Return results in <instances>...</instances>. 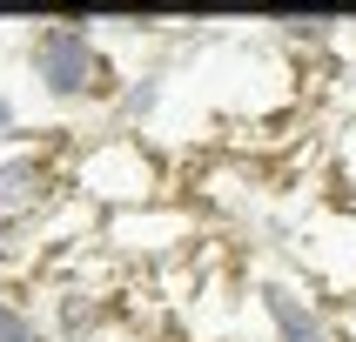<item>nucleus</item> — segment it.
I'll use <instances>...</instances> for the list:
<instances>
[{
	"label": "nucleus",
	"mask_w": 356,
	"mask_h": 342,
	"mask_svg": "<svg viewBox=\"0 0 356 342\" xmlns=\"http://www.w3.org/2000/svg\"><path fill=\"white\" fill-rule=\"evenodd\" d=\"M108 241H115L121 255H168L181 241L195 235V215L188 208H168V201H148V208H121V215L101 221Z\"/></svg>",
	"instance_id": "4"
},
{
	"label": "nucleus",
	"mask_w": 356,
	"mask_h": 342,
	"mask_svg": "<svg viewBox=\"0 0 356 342\" xmlns=\"http://www.w3.org/2000/svg\"><path fill=\"white\" fill-rule=\"evenodd\" d=\"M161 94H168V74H161V67H155V74H135V80H128V87H121L115 114L128 121V128H135V121H148V114H155V108H161Z\"/></svg>",
	"instance_id": "8"
},
{
	"label": "nucleus",
	"mask_w": 356,
	"mask_h": 342,
	"mask_svg": "<svg viewBox=\"0 0 356 342\" xmlns=\"http://www.w3.org/2000/svg\"><path fill=\"white\" fill-rule=\"evenodd\" d=\"M27 74L60 108H115L128 87L121 67L108 60V47L95 40V27H81V20H47L27 40Z\"/></svg>",
	"instance_id": "1"
},
{
	"label": "nucleus",
	"mask_w": 356,
	"mask_h": 342,
	"mask_svg": "<svg viewBox=\"0 0 356 342\" xmlns=\"http://www.w3.org/2000/svg\"><path fill=\"white\" fill-rule=\"evenodd\" d=\"M337 329H343V336L356 342V289H350V296H343V322H337Z\"/></svg>",
	"instance_id": "11"
},
{
	"label": "nucleus",
	"mask_w": 356,
	"mask_h": 342,
	"mask_svg": "<svg viewBox=\"0 0 356 342\" xmlns=\"http://www.w3.org/2000/svg\"><path fill=\"white\" fill-rule=\"evenodd\" d=\"M14 135V94H7V87H0V141Z\"/></svg>",
	"instance_id": "12"
},
{
	"label": "nucleus",
	"mask_w": 356,
	"mask_h": 342,
	"mask_svg": "<svg viewBox=\"0 0 356 342\" xmlns=\"http://www.w3.org/2000/svg\"><path fill=\"white\" fill-rule=\"evenodd\" d=\"M256 302H262V316H269V336H276V342H337V322L323 316L296 282L262 275L256 282Z\"/></svg>",
	"instance_id": "5"
},
{
	"label": "nucleus",
	"mask_w": 356,
	"mask_h": 342,
	"mask_svg": "<svg viewBox=\"0 0 356 342\" xmlns=\"http://www.w3.org/2000/svg\"><path fill=\"white\" fill-rule=\"evenodd\" d=\"M74 181H81V195L108 201V215L161 201V161L141 148V135H108V141H95V148L81 155Z\"/></svg>",
	"instance_id": "2"
},
{
	"label": "nucleus",
	"mask_w": 356,
	"mask_h": 342,
	"mask_svg": "<svg viewBox=\"0 0 356 342\" xmlns=\"http://www.w3.org/2000/svg\"><path fill=\"white\" fill-rule=\"evenodd\" d=\"M34 255H40L34 228H27V221H7V215H0V268H27Z\"/></svg>",
	"instance_id": "10"
},
{
	"label": "nucleus",
	"mask_w": 356,
	"mask_h": 342,
	"mask_svg": "<svg viewBox=\"0 0 356 342\" xmlns=\"http://www.w3.org/2000/svg\"><path fill=\"white\" fill-rule=\"evenodd\" d=\"M269 27H276V40H289V47H309V54L343 40V20H330V14H276Z\"/></svg>",
	"instance_id": "7"
},
{
	"label": "nucleus",
	"mask_w": 356,
	"mask_h": 342,
	"mask_svg": "<svg viewBox=\"0 0 356 342\" xmlns=\"http://www.w3.org/2000/svg\"><path fill=\"white\" fill-rule=\"evenodd\" d=\"M0 342H54V336L40 329V316L20 296H0Z\"/></svg>",
	"instance_id": "9"
},
{
	"label": "nucleus",
	"mask_w": 356,
	"mask_h": 342,
	"mask_svg": "<svg viewBox=\"0 0 356 342\" xmlns=\"http://www.w3.org/2000/svg\"><path fill=\"white\" fill-rule=\"evenodd\" d=\"M60 201V168L34 148H0V215L34 228L47 208Z\"/></svg>",
	"instance_id": "3"
},
{
	"label": "nucleus",
	"mask_w": 356,
	"mask_h": 342,
	"mask_svg": "<svg viewBox=\"0 0 356 342\" xmlns=\"http://www.w3.org/2000/svg\"><path fill=\"white\" fill-rule=\"evenodd\" d=\"M108 316H115L108 289H88V282H60L54 296H47V316H40V329H47L54 342H95L101 329H108Z\"/></svg>",
	"instance_id": "6"
}]
</instances>
